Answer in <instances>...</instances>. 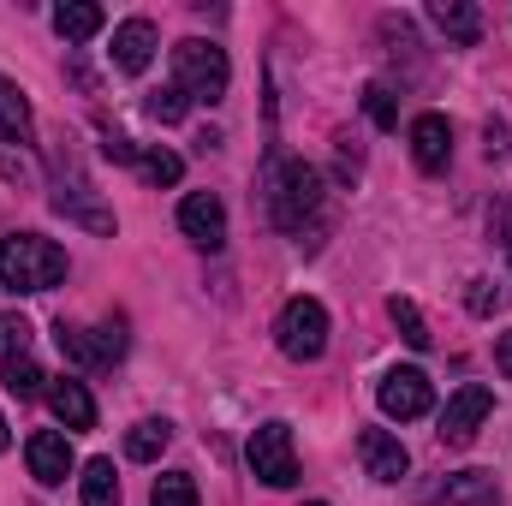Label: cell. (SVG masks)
<instances>
[{
	"label": "cell",
	"mask_w": 512,
	"mask_h": 506,
	"mask_svg": "<svg viewBox=\"0 0 512 506\" xmlns=\"http://www.w3.org/2000/svg\"><path fill=\"white\" fill-rule=\"evenodd\" d=\"M24 459H30V477H36V483H48V489H54V483H66V477H72V465H78V459H72V441H66L60 429H36V435L24 441Z\"/></svg>",
	"instance_id": "obj_10"
},
{
	"label": "cell",
	"mask_w": 512,
	"mask_h": 506,
	"mask_svg": "<svg viewBox=\"0 0 512 506\" xmlns=\"http://www.w3.org/2000/svg\"><path fill=\"white\" fill-rule=\"evenodd\" d=\"M149 506H197V483H191L185 471H167V477H155Z\"/></svg>",
	"instance_id": "obj_25"
},
{
	"label": "cell",
	"mask_w": 512,
	"mask_h": 506,
	"mask_svg": "<svg viewBox=\"0 0 512 506\" xmlns=\"http://www.w3.org/2000/svg\"><path fill=\"white\" fill-rule=\"evenodd\" d=\"M173 84L191 96V102H221L227 96V84H233V66H227V48H215V42H203V36H185L179 48H173Z\"/></svg>",
	"instance_id": "obj_3"
},
{
	"label": "cell",
	"mask_w": 512,
	"mask_h": 506,
	"mask_svg": "<svg viewBox=\"0 0 512 506\" xmlns=\"http://www.w3.org/2000/svg\"><path fill=\"white\" fill-rule=\"evenodd\" d=\"M495 304H501V292H489V280H471V310H477V316H489Z\"/></svg>",
	"instance_id": "obj_30"
},
{
	"label": "cell",
	"mask_w": 512,
	"mask_h": 506,
	"mask_svg": "<svg viewBox=\"0 0 512 506\" xmlns=\"http://www.w3.org/2000/svg\"><path fill=\"white\" fill-rule=\"evenodd\" d=\"M0 381H6V393H18V399H42V393H48V387H42V364H36V358H30V352H24V358H6V364H0Z\"/></svg>",
	"instance_id": "obj_21"
},
{
	"label": "cell",
	"mask_w": 512,
	"mask_h": 506,
	"mask_svg": "<svg viewBox=\"0 0 512 506\" xmlns=\"http://www.w3.org/2000/svg\"><path fill=\"white\" fill-rule=\"evenodd\" d=\"M387 316L399 322V334H405V346H417V352L429 346V322H423V310H417L411 298H399V292H393V298H387Z\"/></svg>",
	"instance_id": "obj_22"
},
{
	"label": "cell",
	"mask_w": 512,
	"mask_h": 506,
	"mask_svg": "<svg viewBox=\"0 0 512 506\" xmlns=\"http://www.w3.org/2000/svg\"><path fill=\"white\" fill-rule=\"evenodd\" d=\"M54 346H60V358H72L78 370H96L102 358H96V334H84V328H54Z\"/></svg>",
	"instance_id": "obj_23"
},
{
	"label": "cell",
	"mask_w": 512,
	"mask_h": 506,
	"mask_svg": "<svg viewBox=\"0 0 512 506\" xmlns=\"http://www.w3.org/2000/svg\"><path fill=\"white\" fill-rule=\"evenodd\" d=\"M102 24H108V18H102V6H90V0H60V6H54V30H60L66 42H90Z\"/></svg>",
	"instance_id": "obj_18"
},
{
	"label": "cell",
	"mask_w": 512,
	"mask_h": 506,
	"mask_svg": "<svg viewBox=\"0 0 512 506\" xmlns=\"http://www.w3.org/2000/svg\"><path fill=\"white\" fill-rule=\"evenodd\" d=\"M495 364H501V376H512V328L501 334V346H495Z\"/></svg>",
	"instance_id": "obj_31"
},
{
	"label": "cell",
	"mask_w": 512,
	"mask_h": 506,
	"mask_svg": "<svg viewBox=\"0 0 512 506\" xmlns=\"http://www.w3.org/2000/svg\"><path fill=\"white\" fill-rule=\"evenodd\" d=\"M411 161H417L423 173H441V167L453 161V126H447L441 114H417V120H411Z\"/></svg>",
	"instance_id": "obj_12"
},
{
	"label": "cell",
	"mask_w": 512,
	"mask_h": 506,
	"mask_svg": "<svg viewBox=\"0 0 512 506\" xmlns=\"http://www.w3.org/2000/svg\"><path fill=\"white\" fill-rule=\"evenodd\" d=\"M78 489H84V506H120L114 459H90V465H84V477H78Z\"/></svg>",
	"instance_id": "obj_20"
},
{
	"label": "cell",
	"mask_w": 512,
	"mask_h": 506,
	"mask_svg": "<svg viewBox=\"0 0 512 506\" xmlns=\"http://www.w3.org/2000/svg\"><path fill=\"white\" fill-rule=\"evenodd\" d=\"M423 501H447V506H501V483L489 471H453L441 489H423Z\"/></svg>",
	"instance_id": "obj_13"
},
{
	"label": "cell",
	"mask_w": 512,
	"mask_h": 506,
	"mask_svg": "<svg viewBox=\"0 0 512 506\" xmlns=\"http://www.w3.org/2000/svg\"><path fill=\"white\" fill-rule=\"evenodd\" d=\"M322 209V173L310 161H274L268 167V215L280 233H304V221Z\"/></svg>",
	"instance_id": "obj_2"
},
{
	"label": "cell",
	"mask_w": 512,
	"mask_h": 506,
	"mask_svg": "<svg viewBox=\"0 0 512 506\" xmlns=\"http://www.w3.org/2000/svg\"><path fill=\"white\" fill-rule=\"evenodd\" d=\"M30 149H36V120H30V102L12 78H0V173L6 179H24L30 173Z\"/></svg>",
	"instance_id": "obj_4"
},
{
	"label": "cell",
	"mask_w": 512,
	"mask_h": 506,
	"mask_svg": "<svg viewBox=\"0 0 512 506\" xmlns=\"http://www.w3.org/2000/svg\"><path fill=\"white\" fill-rule=\"evenodd\" d=\"M48 405H54V417L66 423V429H96V399H90V387L78 376H60L48 387Z\"/></svg>",
	"instance_id": "obj_14"
},
{
	"label": "cell",
	"mask_w": 512,
	"mask_h": 506,
	"mask_svg": "<svg viewBox=\"0 0 512 506\" xmlns=\"http://www.w3.org/2000/svg\"><path fill=\"white\" fill-rule=\"evenodd\" d=\"M429 18L441 24V36H447L453 48H477V36H483V12H477L471 0H435Z\"/></svg>",
	"instance_id": "obj_16"
},
{
	"label": "cell",
	"mask_w": 512,
	"mask_h": 506,
	"mask_svg": "<svg viewBox=\"0 0 512 506\" xmlns=\"http://www.w3.org/2000/svg\"><path fill=\"white\" fill-rule=\"evenodd\" d=\"M30 352V322L24 316H0V364Z\"/></svg>",
	"instance_id": "obj_28"
},
{
	"label": "cell",
	"mask_w": 512,
	"mask_h": 506,
	"mask_svg": "<svg viewBox=\"0 0 512 506\" xmlns=\"http://www.w3.org/2000/svg\"><path fill=\"white\" fill-rule=\"evenodd\" d=\"M54 209H60V215H72V221H84V227H96V233H114V215L96 203V191H90L84 179L60 185V191H54Z\"/></svg>",
	"instance_id": "obj_17"
},
{
	"label": "cell",
	"mask_w": 512,
	"mask_h": 506,
	"mask_svg": "<svg viewBox=\"0 0 512 506\" xmlns=\"http://www.w3.org/2000/svg\"><path fill=\"white\" fill-rule=\"evenodd\" d=\"M96 334V358L102 364H120L126 358V334H120V322H102V328H90Z\"/></svg>",
	"instance_id": "obj_29"
},
{
	"label": "cell",
	"mask_w": 512,
	"mask_h": 506,
	"mask_svg": "<svg viewBox=\"0 0 512 506\" xmlns=\"http://www.w3.org/2000/svg\"><path fill=\"white\" fill-rule=\"evenodd\" d=\"M179 227H185V239L197 251H221L227 245V209H221V197L215 191H191L179 203Z\"/></svg>",
	"instance_id": "obj_9"
},
{
	"label": "cell",
	"mask_w": 512,
	"mask_h": 506,
	"mask_svg": "<svg viewBox=\"0 0 512 506\" xmlns=\"http://www.w3.org/2000/svg\"><path fill=\"white\" fill-rule=\"evenodd\" d=\"M66 280V251L54 245V239H42V233H12V239H0V286L6 292H48V286H60Z\"/></svg>",
	"instance_id": "obj_1"
},
{
	"label": "cell",
	"mask_w": 512,
	"mask_h": 506,
	"mask_svg": "<svg viewBox=\"0 0 512 506\" xmlns=\"http://www.w3.org/2000/svg\"><path fill=\"white\" fill-rule=\"evenodd\" d=\"M137 173H143L149 185H179L185 161H179L173 149H143V155H137Z\"/></svg>",
	"instance_id": "obj_24"
},
{
	"label": "cell",
	"mask_w": 512,
	"mask_h": 506,
	"mask_svg": "<svg viewBox=\"0 0 512 506\" xmlns=\"http://www.w3.org/2000/svg\"><path fill=\"white\" fill-rule=\"evenodd\" d=\"M6 447H12V429H6V417H0V453H6Z\"/></svg>",
	"instance_id": "obj_32"
},
{
	"label": "cell",
	"mask_w": 512,
	"mask_h": 506,
	"mask_svg": "<svg viewBox=\"0 0 512 506\" xmlns=\"http://www.w3.org/2000/svg\"><path fill=\"white\" fill-rule=\"evenodd\" d=\"M376 399H382L387 417H399V423H411V417H429V405H435V387L423 370H387L382 387H376Z\"/></svg>",
	"instance_id": "obj_8"
},
{
	"label": "cell",
	"mask_w": 512,
	"mask_h": 506,
	"mask_svg": "<svg viewBox=\"0 0 512 506\" xmlns=\"http://www.w3.org/2000/svg\"><path fill=\"white\" fill-rule=\"evenodd\" d=\"M274 340H280V352H286L292 364L322 358V346H328V310H322L316 298H292V304L280 310V322H274Z\"/></svg>",
	"instance_id": "obj_5"
},
{
	"label": "cell",
	"mask_w": 512,
	"mask_h": 506,
	"mask_svg": "<svg viewBox=\"0 0 512 506\" xmlns=\"http://www.w3.org/2000/svg\"><path fill=\"white\" fill-rule=\"evenodd\" d=\"M167 441H173V423H167V417H143V423L126 435V459L149 465V459H161V453H167Z\"/></svg>",
	"instance_id": "obj_19"
},
{
	"label": "cell",
	"mask_w": 512,
	"mask_h": 506,
	"mask_svg": "<svg viewBox=\"0 0 512 506\" xmlns=\"http://www.w3.org/2000/svg\"><path fill=\"white\" fill-rule=\"evenodd\" d=\"M358 459H364V471H370L376 483H399V477L411 471V453H405L399 435H387V429H364V435H358Z\"/></svg>",
	"instance_id": "obj_11"
},
{
	"label": "cell",
	"mask_w": 512,
	"mask_h": 506,
	"mask_svg": "<svg viewBox=\"0 0 512 506\" xmlns=\"http://www.w3.org/2000/svg\"><path fill=\"white\" fill-rule=\"evenodd\" d=\"M489 411H495V393H489L483 381H465V387L447 399V411H441V441H447V447H465V441L483 429Z\"/></svg>",
	"instance_id": "obj_7"
},
{
	"label": "cell",
	"mask_w": 512,
	"mask_h": 506,
	"mask_svg": "<svg viewBox=\"0 0 512 506\" xmlns=\"http://www.w3.org/2000/svg\"><path fill=\"white\" fill-rule=\"evenodd\" d=\"M364 114H370L382 131H393L399 126V96H393L387 84H370V90H364Z\"/></svg>",
	"instance_id": "obj_27"
},
{
	"label": "cell",
	"mask_w": 512,
	"mask_h": 506,
	"mask_svg": "<svg viewBox=\"0 0 512 506\" xmlns=\"http://www.w3.org/2000/svg\"><path fill=\"white\" fill-rule=\"evenodd\" d=\"M149 60H155V24H149V18H126V24L114 30V66L137 78Z\"/></svg>",
	"instance_id": "obj_15"
},
{
	"label": "cell",
	"mask_w": 512,
	"mask_h": 506,
	"mask_svg": "<svg viewBox=\"0 0 512 506\" xmlns=\"http://www.w3.org/2000/svg\"><path fill=\"white\" fill-rule=\"evenodd\" d=\"M245 459H251V471L268 489H292L298 483V453H292V429L286 423H262L251 435V447H245Z\"/></svg>",
	"instance_id": "obj_6"
},
{
	"label": "cell",
	"mask_w": 512,
	"mask_h": 506,
	"mask_svg": "<svg viewBox=\"0 0 512 506\" xmlns=\"http://www.w3.org/2000/svg\"><path fill=\"white\" fill-rule=\"evenodd\" d=\"M143 108H149V120H161V126H173V120H185V108H191V96H185L179 84H167V90H155V96H149Z\"/></svg>",
	"instance_id": "obj_26"
},
{
	"label": "cell",
	"mask_w": 512,
	"mask_h": 506,
	"mask_svg": "<svg viewBox=\"0 0 512 506\" xmlns=\"http://www.w3.org/2000/svg\"><path fill=\"white\" fill-rule=\"evenodd\" d=\"M310 506H322V501H310Z\"/></svg>",
	"instance_id": "obj_33"
}]
</instances>
